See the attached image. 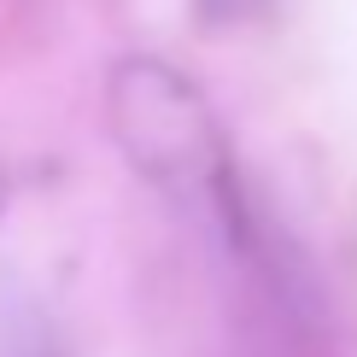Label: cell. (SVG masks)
I'll use <instances>...</instances> for the list:
<instances>
[{"instance_id": "6da1fadb", "label": "cell", "mask_w": 357, "mask_h": 357, "mask_svg": "<svg viewBox=\"0 0 357 357\" xmlns=\"http://www.w3.org/2000/svg\"><path fill=\"white\" fill-rule=\"evenodd\" d=\"M106 106H112L117 146L146 182H158L170 199H182L188 211H205L217 222L234 211L217 117L182 70L158 65V59H123L112 70Z\"/></svg>"}, {"instance_id": "7a4b0ae2", "label": "cell", "mask_w": 357, "mask_h": 357, "mask_svg": "<svg viewBox=\"0 0 357 357\" xmlns=\"http://www.w3.org/2000/svg\"><path fill=\"white\" fill-rule=\"evenodd\" d=\"M0 205H6V176H0Z\"/></svg>"}]
</instances>
